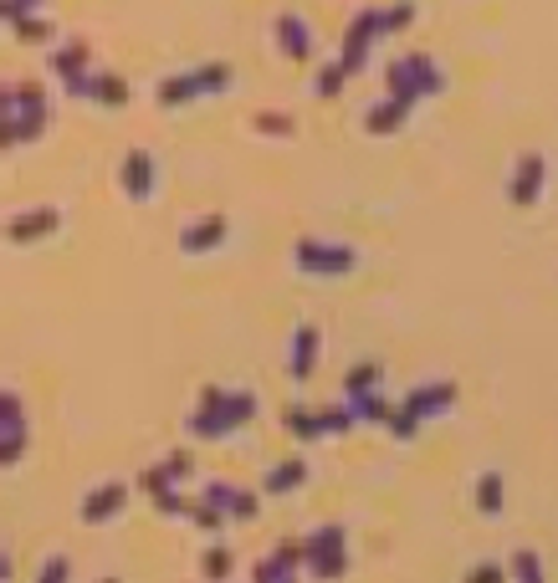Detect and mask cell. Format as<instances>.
I'll use <instances>...</instances> for the list:
<instances>
[{"label":"cell","instance_id":"6da1fadb","mask_svg":"<svg viewBox=\"0 0 558 583\" xmlns=\"http://www.w3.org/2000/svg\"><path fill=\"white\" fill-rule=\"evenodd\" d=\"M251 415H256V394H246V389H216V384H210V389L200 394V410L190 415V430H195L200 440H226V435H236Z\"/></svg>","mask_w":558,"mask_h":583},{"label":"cell","instance_id":"7a4b0ae2","mask_svg":"<svg viewBox=\"0 0 558 583\" xmlns=\"http://www.w3.org/2000/svg\"><path fill=\"white\" fill-rule=\"evenodd\" d=\"M456 405V384L451 379H436V384H420L405 405H395V420H390V430L405 440V435H415L425 420H436V415H446Z\"/></svg>","mask_w":558,"mask_h":583},{"label":"cell","instance_id":"3957f363","mask_svg":"<svg viewBox=\"0 0 558 583\" xmlns=\"http://www.w3.org/2000/svg\"><path fill=\"white\" fill-rule=\"evenodd\" d=\"M303 563L313 578L349 573V537H343V527H318L313 537H303Z\"/></svg>","mask_w":558,"mask_h":583},{"label":"cell","instance_id":"277c9868","mask_svg":"<svg viewBox=\"0 0 558 583\" xmlns=\"http://www.w3.org/2000/svg\"><path fill=\"white\" fill-rule=\"evenodd\" d=\"M200 502H210L221 517H236V522L256 517V491H241V486H226V481H210L200 491Z\"/></svg>","mask_w":558,"mask_h":583},{"label":"cell","instance_id":"5b68a950","mask_svg":"<svg viewBox=\"0 0 558 583\" xmlns=\"http://www.w3.org/2000/svg\"><path fill=\"white\" fill-rule=\"evenodd\" d=\"M123 507H128V486H123V481H108V486H98V491H88V497H82V522H88V527L113 522Z\"/></svg>","mask_w":558,"mask_h":583},{"label":"cell","instance_id":"8992f818","mask_svg":"<svg viewBox=\"0 0 558 583\" xmlns=\"http://www.w3.org/2000/svg\"><path fill=\"white\" fill-rule=\"evenodd\" d=\"M318 348H323L318 328H303V333L292 338V358H287V374H292V379H313V374H318Z\"/></svg>","mask_w":558,"mask_h":583},{"label":"cell","instance_id":"52a82bcc","mask_svg":"<svg viewBox=\"0 0 558 583\" xmlns=\"http://www.w3.org/2000/svg\"><path fill=\"white\" fill-rule=\"evenodd\" d=\"M303 481H308V461H303V456H292V461H282V466L267 471L262 491H267V497H287V491H297Z\"/></svg>","mask_w":558,"mask_h":583},{"label":"cell","instance_id":"ba28073f","mask_svg":"<svg viewBox=\"0 0 558 583\" xmlns=\"http://www.w3.org/2000/svg\"><path fill=\"white\" fill-rule=\"evenodd\" d=\"M502 507H507V481H502V471H482L477 476V512L482 517H502Z\"/></svg>","mask_w":558,"mask_h":583},{"label":"cell","instance_id":"9c48e42d","mask_svg":"<svg viewBox=\"0 0 558 583\" xmlns=\"http://www.w3.org/2000/svg\"><path fill=\"white\" fill-rule=\"evenodd\" d=\"M231 568H236V553H231L226 543H210V548H205V558H200V573H205L210 583H226V578H231Z\"/></svg>","mask_w":558,"mask_h":583},{"label":"cell","instance_id":"30bf717a","mask_svg":"<svg viewBox=\"0 0 558 583\" xmlns=\"http://www.w3.org/2000/svg\"><path fill=\"white\" fill-rule=\"evenodd\" d=\"M282 425H287L292 435H303V440H318V435H323V415H318V410H297V405H292V410L282 415Z\"/></svg>","mask_w":558,"mask_h":583},{"label":"cell","instance_id":"8fae6325","mask_svg":"<svg viewBox=\"0 0 558 583\" xmlns=\"http://www.w3.org/2000/svg\"><path fill=\"white\" fill-rule=\"evenodd\" d=\"M374 384H379V369H374V364H359L349 379H343V399H349V405H354V399L374 394Z\"/></svg>","mask_w":558,"mask_h":583},{"label":"cell","instance_id":"7c38bea8","mask_svg":"<svg viewBox=\"0 0 558 583\" xmlns=\"http://www.w3.org/2000/svg\"><path fill=\"white\" fill-rule=\"evenodd\" d=\"M297 573H303V568H292V563H282L277 553H272L267 563H256V583H297Z\"/></svg>","mask_w":558,"mask_h":583},{"label":"cell","instance_id":"4fadbf2b","mask_svg":"<svg viewBox=\"0 0 558 583\" xmlns=\"http://www.w3.org/2000/svg\"><path fill=\"white\" fill-rule=\"evenodd\" d=\"M507 573H512V583H543V563H538V553H518Z\"/></svg>","mask_w":558,"mask_h":583},{"label":"cell","instance_id":"5bb4252c","mask_svg":"<svg viewBox=\"0 0 558 583\" xmlns=\"http://www.w3.org/2000/svg\"><path fill=\"white\" fill-rule=\"evenodd\" d=\"M26 456V430H6L0 435V466H16Z\"/></svg>","mask_w":558,"mask_h":583},{"label":"cell","instance_id":"9a60e30c","mask_svg":"<svg viewBox=\"0 0 558 583\" xmlns=\"http://www.w3.org/2000/svg\"><path fill=\"white\" fill-rule=\"evenodd\" d=\"M52 220H57V215H26V220H16V226H11V241H31V236H41V231L52 226Z\"/></svg>","mask_w":558,"mask_h":583},{"label":"cell","instance_id":"2e32d148","mask_svg":"<svg viewBox=\"0 0 558 583\" xmlns=\"http://www.w3.org/2000/svg\"><path fill=\"white\" fill-rule=\"evenodd\" d=\"M461 583H512V573H507L502 563H477V568H471Z\"/></svg>","mask_w":558,"mask_h":583},{"label":"cell","instance_id":"e0dca14e","mask_svg":"<svg viewBox=\"0 0 558 583\" xmlns=\"http://www.w3.org/2000/svg\"><path fill=\"white\" fill-rule=\"evenodd\" d=\"M159 471H164V476H169V481H175V486H180V481H185V476H195V461H190V456H185V451H175V456H169V461H164V466H159Z\"/></svg>","mask_w":558,"mask_h":583},{"label":"cell","instance_id":"ac0fdd59","mask_svg":"<svg viewBox=\"0 0 558 583\" xmlns=\"http://www.w3.org/2000/svg\"><path fill=\"white\" fill-rule=\"evenodd\" d=\"M67 573H72L67 558H47V563H41V578H36V583H67Z\"/></svg>","mask_w":558,"mask_h":583},{"label":"cell","instance_id":"d6986e66","mask_svg":"<svg viewBox=\"0 0 558 583\" xmlns=\"http://www.w3.org/2000/svg\"><path fill=\"white\" fill-rule=\"evenodd\" d=\"M11 578V563H6V553H0V583H6Z\"/></svg>","mask_w":558,"mask_h":583}]
</instances>
